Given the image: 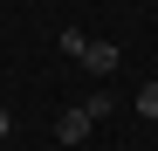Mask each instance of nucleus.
<instances>
[{
	"mask_svg": "<svg viewBox=\"0 0 158 151\" xmlns=\"http://www.w3.org/2000/svg\"><path fill=\"white\" fill-rule=\"evenodd\" d=\"M89 124H96V117H89V103H76V110H62V117H55V144H69V151H76V144L89 137Z\"/></svg>",
	"mask_w": 158,
	"mask_h": 151,
	"instance_id": "obj_1",
	"label": "nucleus"
},
{
	"mask_svg": "<svg viewBox=\"0 0 158 151\" xmlns=\"http://www.w3.org/2000/svg\"><path fill=\"white\" fill-rule=\"evenodd\" d=\"M83 69H89V76H110V69H117V41H89V48H83Z\"/></svg>",
	"mask_w": 158,
	"mask_h": 151,
	"instance_id": "obj_2",
	"label": "nucleus"
},
{
	"mask_svg": "<svg viewBox=\"0 0 158 151\" xmlns=\"http://www.w3.org/2000/svg\"><path fill=\"white\" fill-rule=\"evenodd\" d=\"M138 117H158V83H144V89H138Z\"/></svg>",
	"mask_w": 158,
	"mask_h": 151,
	"instance_id": "obj_3",
	"label": "nucleus"
},
{
	"mask_svg": "<svg viewBox=\"0 0 158 151\" xmlns=\"http://www.w3.org/2000/svg\"><path fill=\"white\" fill-rule=\"evenodd\" d=\"M7 131H14V110H7V103H0V144H7Z\"/></svg>",
	"mask_w": 158,
	"mask_h": 151,
	"instance_id": "obj_4",
	"label": "nucleus"
}]
</instances>
